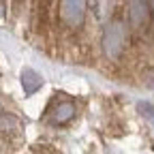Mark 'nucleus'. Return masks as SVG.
<instances>
[{
	"label": "nucleus",
	"mask_w": 154,
	"mask_h": 154,
	"mask_svg": "<svg viewBox=\"0 0 154 154\" xmlns=\"http://www.w3.org/2000/svg\"><path fill=\"white\" fill-rule=\"evenodd\" d=\"M122 43H124V30L120 24H111L107 26L105 30V38H103V47L107 51L109 58H116L122 49Z\"/></svg>",
	"instance_id": "obj_1"
},
{
	"label": "nucleus",
	"mask_w": 154,
	"mask_h": 154,
	"mask_svg": "<svg viewBox=\"0 0 154 154\" xmlns=\"http://www.w3.org/2000/svg\"><path fill=\"white\" fill-rule=\"evenodd\" d=\"M84 9H86L84 2L66 0V2H62V19H64L71 28H77V26L84 22Z\"/></svg>",
	"instance_id": "obj_2"
},
{
	"label": "nucleus",
	"mask_w": 154,
	"mask_h": 154,
	"mask_svg": "<svg viewBox=\"0 0 154 154\" xmlns=\"http://www.w3.org/2000/svg\"><path fill=\"white\" fill-rule=\"evenodd\" d=\"M22 86H24L26 94H34L38 88L43 86V77L36 71H32V69H24L22 71Z\"/></svg>",
	"instance_id": "obj_3"
},
{
	"label": "nucleus",
	"mask_w": 154,
	"mask_h": 154,
	"mask_svg": "<svg viewBox=\"0 0 154 154\" xmlns=\"http://www.w3.org/2000/svg\"><path fill=\"white\" fill-rule=\"evenodd\" d=\"M73 113H75V107L73 103H60L56 109H54V116H51V122L56 124H62V122H69L73 118Z\"/></svg>",
	"instance_id": "obj_4"
},
{
	"label": "nucleus",
	"mask_w": 154,
	"mask_h": 154,
	"mask_svg": "<svg viewBox=\"0 0 154 154\" xmlns=\"http://www.w3.org/2000/svg\"><path fill=\"white\" fill-rule=\"evenodd\" d=\"M148 5L146 2H133V11H131V17H133V24H143L146 17H148Z\"/></svg>",
	"instance_id": "obj_5"
},
{
	"label": "nucleus",
	"mask_w": 154,
	"mask_h": 154,
	"mask_svg": "<svg viewBox=\"0 0 154 154\" xmlns=\"http://www.w3.org/2000/svg\"><path fill=\"white\" fill-rule=\"evenodd\" d=\"M137 107H139V111L146 116V118H150V120L154 122V105H150V103H139Z\"/></svg>",
	"instance_id": "obj_6"
}]
</instances>
